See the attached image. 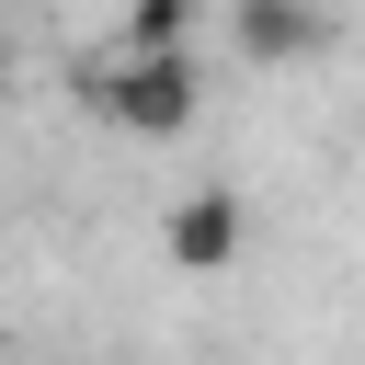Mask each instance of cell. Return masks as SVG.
Segmentation results:
<instances>
[{
    "label": "cell",
    "mask_w": 365,
    "mask_h": 365,
    "mask_svg": "<svg viewBox=\"0 0 365 365\" xmlns=\"http://www.w3.org/2000/svg\"><path fill=\"white\" fill-rule=\"evenodd\" d=\"M125 34L137 46H194L205 34V0H125Z\"/></svg>",
    "instance_id": "obj_4"
},
{
    "label": "cell",
    "mask_w": 365,
    "mask_h": 365,
    "mask_svg": "<svg viewBox=\"0 0 365 365\" xmlns=\"http://www.w3.org/2000/svg\"><path fill=\"white\" fill-rule=\"evenodd\" d=\"M68 91H80V114L114 125V137H182V125L205 114V57H194V46H137V34H114L103 57L68 68Z\"/></svg>",
    "instance_id": "obj_1"
},
{
    "label": "cell",
    "mask_w": 365,
    "mask_h": 365,
    "mask_svg": "<svg viewBox=\"0 0 365 365\" xmlns=\"http://www.w3.org/2000/svg\"><path fill=\"white\" fill-rule=\"evenodd\" d=\"M240 240H251V217H240V194H228V182H194V194L160 217L171 274H228V262H240Z\"/></svg>",
    "instance_id": "obj_2"
},
{
    "label": "cell",
    "mask_w": 365,
    "mask_h": 365,
    "mask_svg": "<svg viewBox=\"0 0 365 365\" xmlns=\"http://www.w3.org/2000/svg\"><path fill=\"white\" fill-rule=\"evenodd\" d=\"M228 46L251 68H308L331 46V11L319 0H228Z\"/></svg>",
    "instance_id": "obj_3"
}]
</instances>
